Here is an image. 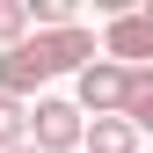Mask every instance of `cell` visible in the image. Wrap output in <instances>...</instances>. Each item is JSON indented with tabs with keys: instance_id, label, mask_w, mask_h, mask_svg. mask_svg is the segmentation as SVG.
Listing matches in <instances>:
<instances>
[{
	"instance_id": "cell-1",
	"label": "cell",
	"mask_w": 153,
	"mask_h": 153,
	"mask_svg": "<svg viewBox=\"0 0 153 153\" xmlns=\"http://www.w3.org/2000/svg\"><path fill=\"white\" fill-rule=\"evenodd\" d=\"M80 131H88V117L66 95H36V109L22 124V146H36V153H80Z\"/></svg>"
},
{
	"instance_id": "cell-2",
	"label": "cell",
	"mask_w": 153,
	"mask_h": 153,
	"mask_svg": "<svg viewBox=\"0 0 153 153\" xmlns=\"http://www.w3.org/2000/svg\"><path fill=\"white\" fill-rule=\"evenodd\" d=\"M29 59L44 66V80H51V73H80V66L95 59V29H80V22H66V29H36V36H29Z\"/></svg>"
},
{
	"instance_id": "cell-3",
	"label": "cell",
	"mask_w": 153,
	"mask_h": 153,
	"mask_svg": "<svg viewBox=\"0 0 153 153\" xmlns=\"http://www.w3.org/2000/svg\"><path fill=\"white\" fill-rule=\"evenodd\" d=\"M124 73H131V66L88 59L80 73H73V109H80V117H117V102H124Z\"/></svg>"
},
{
	"instance_id": "cell-4",
	"label": "cell",
	"mask_w": 153,
	"mask_h": 153,
	"mask_svg": "<svg viewBox=\"0 0 153 153\" xmlns=\"http://www.w3.org/2000/svg\"><path fill=\"white\" fill-rule=\"evenodd\" d=\"M102 59H109V66H146V59H153V15H146V7L109 15V29H102Z\"/></svg>"
},
{
	"instance_id": "cell-5",
	"label": "cell",
	"mask_w": 153,
	"mask_h": 153,
	"mask_svg": "<svg viewBox=\"0 0 153 153\" xmlns=\"http://www.w3.org/2000/svg\"><path fill=\"white\" fill-rule=\"evenodd\" d=\"M80 153H139V131H131L124 117H95L80 131Z\"/></svg>"
},
{
	"instance_id": "cell-6",
	"label": "cell",
	"mask_w": 153,
	"mask_h": 153,
	"mask_svg": "<svg viewBox=\"0 0 153 153\" xmlns=\"http://www.w3.org/2000/svg\"><path fill=\"white\" fill-rule=\"evenodd\" d=\"M22 124H29V102H7V95H0V153L22 146Z\"/></svg>"
},
{
	"instance_id": "cell-7",
	"label": "cell",
	"mask_w": 153,
	"mask_h": 153,
	"mask_svg": "<svg viewBox=\"0 0 153 153\" xmlns=\"http://www.w3.org/2000/svg\"><path fill=\"white\" fill-rule=\"evenodd\" d=\"M29 36V15H22V0H0V51L7 44H22Z\"/></svg>"
},
{
	"instance_id": "cell-8",
	"label": "cell",
	"mask_w": 153,
	"mask_h": 153,
	"mask_svg": "<svg viewBox=\"0 0 153 153\" xmlns=\"http://www.w3.org/2000/svg\"><path fill=\"white\" fill-rule=\"evenodd\" d=\"M7 153H36V146H7Z\"/></svg>"
}]
</instances>
